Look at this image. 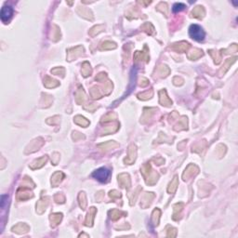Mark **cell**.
Segmentation results:
<instances>
[{"instance_id":"cell-12","label":"cell","mask_w":238,"mask_h":238,"mask_svg":"<svg viewBox=\"0 0 238 238\" xmlns=\"http://www.w3.org/2000/svg\"><path fill=\"white\" fill-rule=\"evenodd\" d=\"M50 220H52L53 223L58 224L62 220V214H55V215H51Z\"/></svg>"},{"instance_id":"cell-6","label":"cell","mask_w":238,"mask_h":238,"mask_svg":"<svg viewBox=\"0 0 238 238\" xmlns=\"http://www.w3.org/2000/svg\"><path fill=\"white\" fill-rule=\"evenodd\" d=\"M160 103H162L163 105H166V106H169L172 103V101L167 98V96L166 95L165 90H163V94H162V92L160 91Z\"/></svg>"},{"instance_id":"cell-2","label":"cell","mask_w":238,"mask_h":238,"mask_svg":"<svg viewBox=\"0 0 238 238\" xmlns=\"http://www.w3.org/2000/svg\"><path fill=\"white\" fill-rule=\"evenodd\" d=\"M110 174H111V171L108 169H106V167H101V169H97L96 171L93 172L92 176L96 178L98 181L101 182H105L107 181L108 178L110 177Z\"/></svg>"},{"instance_id":"cell-11","label":"cell","mask_w":238,"mask_h":238,"mask_svg":"<svg viewBox=\"0 0 238 238\" xmlns=\"http://www.w3.org/2000/svg\"><path fill=\"white\" fill-rule=\"evenodd\" d=\"M184 8H185L184 4L177 3V4L174 5V6H173L172 9H173V11H174V12H178V11H181V10H182V9H184Z\"/></svg>"},{"instance_id":"cell-1","label":"cell","mask_w":238,"mask_h":238,"mask_svg":"<svg viewBox=\"0 0 238 238\" xmlns=\"http://www.w3.org/2000/svg\"><path fill=\"white\" fill-rule=\"evenodd\" d=\"M189 34L192 36V38L197 41H202L205 38V32L199 25L193 24L189 29Z\"/></svg>"},{"instance_id":"cell-9","label":"cell","mask_w":238,"mask_h":238,"mask_svg":"<svg viewBox=\"0 0 238 238\" xmlns=\"http://www.w3.org/2000/svg\"><path fill=\"white\" fill-rule=\"evenodd\" d=\"M177 177L174 178V180H173L170 183V185L169 187V189H167V191H169V193H174L176 191V189H177V186H178V180H177Z\"/></svg>"},{"instance_id":"cell-14","label":"cell","mask_w":238,"mask_h":238,"mask_svg":"<svg viewBox=\"0 0 238 238\" xmlns=\"http://www.w3.org/2000/svg\"><path fill=\"white\" fill-rule=\"evenodd\" d=\"M80 119H81V121H78V120H75V123H77L78 125H81V126H83V127H86L89 125V121L86 120V118L82 117V116H80Z\"/></svg>"},{"instance_id":"cell-13","label":"cell","mask_w":238,"mask_h":238,"mask_svg":"<svg viewBox=\"0 0 238 238\" xmlns=\"http://www.w3.org/2000/svg\"><path fill=\"white\" fill-rule=\"evenodd\" d=\"M116 46H115V43H113V42H105V43H103V46H102V50H108V48H109V50H111V48H115Z\"/></svg>"},{"instance_id":"cell-8","label":"cell","mask_w":238,"mask_h":238,"mask_svg":"<svg viewBox=\"0 0 238 238\" xmlns=\"http://www.w3.org/2000/svg\"><path fill=\"white\" fill-rule=\"evenodd\" d=\"M57 175H58V178H56L55 174L53 175L52 177V180H51V182H52V184L53 185H58L59 182H61V181L62 180V178H63V174L62 172H57Z\"/></svg>"},{"instance_id":"cell-4","label":"cell","mask_w":238,"mask_h":238,"mask_svg":"<svg viewBox=\"0 0 238 238\" xmlns=\"http://www.w3.org/2000/svg\"><path fill=\"white\" fill-rule=\"evenodd\" d=\"M189 47V44L186 42H181V43H177V44H174L173 46V48L175 50L178 51V52H182V51H186Z\"/></svg>"},{"instance_id":"cell-3","label":"cell","mask_w":238,"mask_h":238,"mask_svg":"<svg viewBox=\"0 0 238 238\" xmlns=\"http://www.w3.org/2000/svg\"><path fill=\"white\" fill-rule=\"evenodd\" d=\"M13 9L9 6H4L1 9V20L4 23H7L12 17Z\"/></svg>"},{"instance_id":"cell-5","label":"cell","mask_w":238,"mask_h":238,"mask_svg":"<svg viewBox=\"0 0 238 238\" xmlns=\"http://www.w3.org/2000/svg\"><path fill=\"white\" fill-rule=\"evenodd\" d=\"M118 181H120L121 185H123L124 187L129 186L130 184V181H129V177L127 174H121L120 176H118Z\"/></svg>"},{"instance_id":"cell-7","label":"cell","mask_w":238,"mask_h":238,"mask_svg":"<svg viewBox=\"0 0 238 238\" xmlns=\"http://www.w3.org/2000/svg\"><path fill=\"white\" fill-rule=\"evenodd\" d=\"M192 14L193 17H195V18H202L205 14V10H204L203 7H196L192 11Z\"/></svg>"},{"instance_id":"cell-10","label":"cell","mask_w":238,"mask_h":238,"mask_svg":"<svg viewBox=\"0 0 238 238\" xmlns=\"http://www.w3.org/2000/svg\"><path fill=\"white\" fill-rule=\"evenodd\" d=\"M82 73L84 74V76H88V75L91 73V70H90V66L88 62H85L84 63V67L82 69Z\"/></svg>"}]
</instances>
